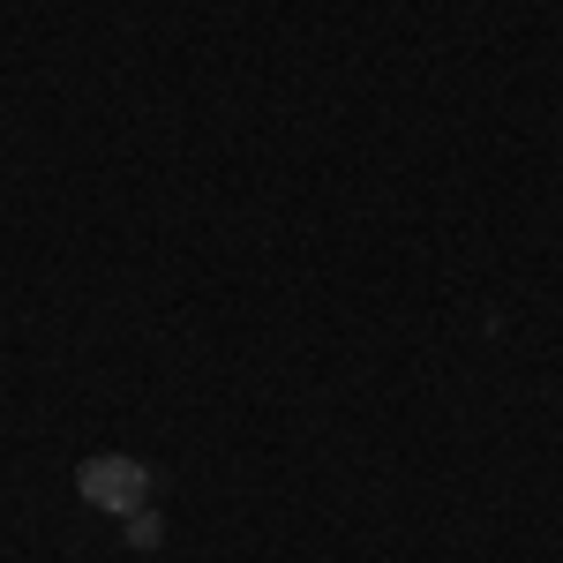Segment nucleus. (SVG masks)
<instances>
[{"mask_svg": "<svg viewBox=\"0 0 563 563\" xmlns=\"http://www.w3.org/2000/svg\"><path fill=\"white\" fill-rule=\"evenodd\" d=\"M76 488H84L90 511H113V519H129V511H151V466L129 459V451H98L76 466Z\"/></svg>", "mask_w": 563, "mask_h": 563, "instance_id": "1", "label": "nucleus"}, {"mask_svg": "<svg viewBox=\"0 0 563 563\" xmlns=\"http://www.w3.org/2000/svg\"><path fill=\"white\" fill-rule=\"evenodd\" d=\"M158 533H166V526L151 519V511H129V549H158Z\"/></svg>", "mask_w": 563, "mask_h": 563, "instance_id": "2", "label": "nucleus"}]
</instances>
